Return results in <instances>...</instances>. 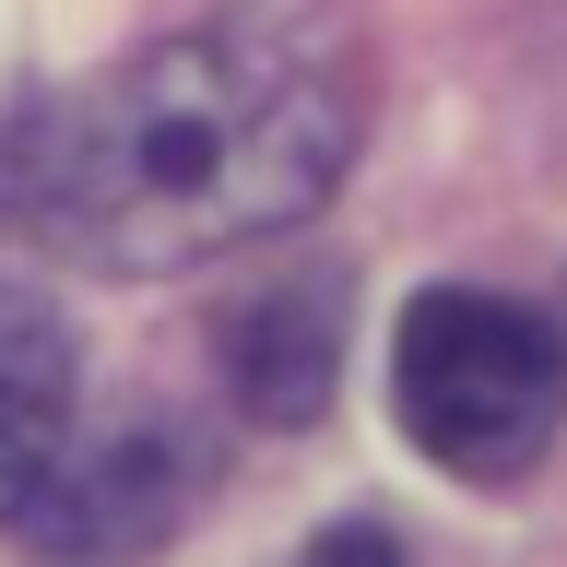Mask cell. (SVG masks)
I'll return each instance as SVG.
<instances>
[{
    "mask_svg": "<svg viewBox=\"0 0 567 567\" xmlns=\"http://www.w3.org/2000/svg\"><path fill=\"white\" fill-rule=\"evenodd\" d=\"M71 450V331L0 284V520L24 508Z\"/></svg>",
    "mask_w": 567,
    "mask_h": 567,
    "instance_id": "cell-3",
    "label": "cell"
},
{
    "mask_svg": "<svg viewBox=\"0 0 567 567\" xmlns=\"http://www.w3.org/2000/svg\"><path fill=\"white\" fill-rule=\"evenodd\" d=\"M308 567H414V556H402L379 520H343V532H319V544H308Z\"/></svg>",
    "mask_w": 567,
    "mask_h": 567,
    "instance_id": "cell-5",
    "label": "cell"
},
{
    "mask_svg": "<svg viewBox=\"0 0 567 567\" xmlns=\"http://www.w3.org/2000/svg\"><path fill=\"white\" fill-rule=\"evenodd\" d=\"M237 379L260 414H319V379H331V308L319 296H260L237 319Z\"/></svg>",
    "mask_w": 567,
    "mask_h": 567,
    "instance_id": "cell-4",
    "label": "cell"
},
{
    "mask_svg": "<svg viewBox=\"0 0 567 567\" xmlns=\"http://www.w3.org/2000/svg\"><path fill=\"white\" fill-rule=\"evenodd\" d=\"M390 414L437 473L508 485L567 425V331L485 284H425L390 331Z\"/></svg>",
    "mask_w": 567,
    "mask_h": 567,
    "instance_id": "cell-2",
    "label": "cell"
},
{
    "mask_svg": "<svg viewBox=\"0 0 567 567\" xmlns=\"http://www.w3.org/2000/svg\"><path fill=\"white\" fill-rule=\"evenodd\" d=\"M367 131L354 35L319 0H225L0 131V225L83 272H189L331 202Z\"/></svg>",
    "mask_w": 567,
    "mask_h": 567,
    "instance_id": "cell-1",
    "label": "cell"
}]
</instances>
